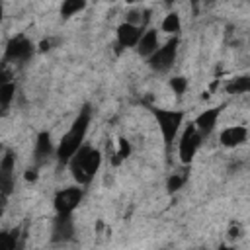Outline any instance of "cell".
I'll return each mask as SVG.
<instances>
[{
  "label": "cell",
  "instance_id": "obj_29",
  "mask_svg": "<svg viewBox=\"0 0 250 250\" xmlns=\"http://www.w3.org/2000/svg\"><path fill=\"white\" fill-rule=\"evenodd\" d=\"M2 150H4V146H2V143H0V152H2Z\"/></svg>",
  "mask_w": 250,
  "mask_h": 250
},
{
  "label": "cell",
  "instance_id": "obj_14",
  "mask_svg": "<svg viewBox=\"0 0 250 250\" xmlns=\"http://www.w3.org/2000/svg\"><path fill=\"white\" fill-rule=\"evenodd\" d=\"M248 90H250V78H248L246 74L236 76V78H232V80L227 84V92H229V94H244V92H248Z\"/></svg>",
  "mask_w": 250,
  "mask_h": 250
},
{
  "label": "cell",
  "instance_id": "obj_21",
  "mask_svg": "<svg viewBox=\"0 0 250 250\" xmlns=\"http://www.w3.org/2000/svg\"><path fill=\"white\" fill-rule=\"evenodd\" d=\"M170 86H172V90H174L178 96H182V94L188 90V78H184V76H174V78H170Z\"/></svg>",
  "mask_w": 250,
  "mask_h": 250
},
{
  "label": "cell",
  "instance_id": "obj_3",
  "mask_svg": "<svg viewBox=\"0 0 250 250\" xmlns=\"http://www.w3.org/2000/svg\"><path fill=\"white\" fill-rule=\"evenodd\" d=\"M156 121H158V127H160V133H162V139L166 145H170L176 135H178V129L184 121V111H178V109H152Z\"/></svg>",
  "mask_w": 250,
  "mask_h": 250
},
{
  "label": "cell",
  "instance_id": "obj_1",
  "mask_svg": "<svg viewBox=\"0 0 250 250\" xmlns=\"http://www.w3.org/2000/svg\"><path fill=\"white\" fill-rule=\"evenodd\" d=\"M88 125H90V109L84 107L78 113V117L72 121L70 129L62 135V139H61V143H59V146L55 150L61 164H68V160L74 156V152L82 146L84 137L88 133Z\"/></svg>",
  "mask_w": 250,
  "mask_h": 250
},
{
  "label": "cell",
  "instance_id": "obj_28",
  "mask_svg": "<svg viewBox=\"0 0 250 250\" xmlns=\"http://www.w3.org/2000/svg\"><path fill=\"white\" fill-rule=\"evenodd\" d=\"M219 250H232V248H229V246H221Z\"/></svg>",
  "mask_w": 250,
  "mask_h": 250
},
{
  "label": "cell",
  "instance_id": "obj_24",
  "mask_svg": "<svg viewBox=\"0 0 250 250\" xmlns=\"http://www.w3.org/2000/svg\"><path fill=\"white\" fill-rule=\"evenodd\" d=\"M37 176H39V174H37V168H27V170H25V180H27V182H35Z\"/></svg>",
  "mask_w": 250,
  "mask_h": 250
},
{
  "label": "cell",
  "instance_id": "obj_30",
  "mask_svg": "<svg viewBox=\"0 0 250 250\" xmlns=\"http://www.w3.org/2000/svg\"><path fill=\"white\" fill-rule=\"evenodd\" d=\"M16 250H20V248H16Z\"/></svg>",
  "mask_w": 250,
  "mask_h": 250
},
{
  "label": "cell",
  "instance_id": "obj_4",
  "mask_svg": "<svg viewBox=\"0 0 250 250\" xmlns=\"http://www.w3.org/2000/svg\"><path fill=\"white\" fill-rule=\"evenodd\" d=\"M176 53H178V37H172L162 47H158L152 57H148L150 68L156 72H168L176 61Z\"/></svg>",
  "mask_w": 250,
  "mask_h": 250
},
{
  "label": "cell",
  "instance_id": "obj_22",
  "mask_svg": "<svg viewBox=\"0 0 250 250\" xmlns=\"http://www.w3.org/2000/svg\"><path fill=\"white\" fill-rule=\"evenodd\" d=\"M184 182H186V176H178V174L170 176V178H168V184H166L168 193H176V191L184 186Z\"/></svg>",
  "mask_w": 250,
  "mask_h": 250
},
{
  "label": "cell",
  "instance_id": "obj_23",
  "mask_svg": "<svg viewBox=\"0 0 250 250\" xmlns=\"http://www.w3.org/2000/svg\"><path fill=\"white\" fill-rule=\"evenodd\" d=\"M12 82V72L8 68H0V86Z\"/></svg>",
  "mask_w": 250,
  "mask_h": 250
},
{
  "label": "cell",
  "instance_id": "obj_2",
  "mask_svg": "<svg viewBox=\"0 0 250 250\" xmlns=\"http://www.w3.org/2000/svg\"><path fill=\"white\" fill-rule=\"evenodd\" d=\"M68 166H70L72 178L78 184H88L102 166V152L94 146H88V145L84 146L82 145L74 152V156L68 160Z\"/></svg>",
  "mask_w": 250,
  "mask_h": 250
},
{
  "label": "cell",
  "instance_id": "obj_12",
  "mask_svg": "<svg viewBox=\"0 0 250 250\" xmlns=\"http://www.w3.org/2000/svg\"><path fill=\"white\" fill-rule=\"evenodd\" d=\"M156 49H158V33H156V29H146L137 43V51L141 57L148 59L156 53Z\"/></svg>",
  "mask_w": 250,
  "mask_h": 250
},
{
  "label": "cell",
  "instance_id": "obj_10",
  "mask_svg": "<svg viewBox=\"0 0 250 250\" xmlns=\"http://www.w3.org/2000/svg\"><path fill=\"white\" fill-rule=\"evenodd\" d=\"M143 33L145 31H143L141 25H137L133 21H125V23H121L117 27V45L125 47V49L127 47H137V43H139Z\"/></svg>",
  "mask_w": 250,
  "mask_h": 250
},
{
  "label": "cell",
  "instance_id": "obj_27",
  "mask_svg": "<svg viewBox=\"0 0 250 250\" xmlns=\"http://www.w3.org/2000/svg\"><path fill=\"white\" fill-rule=\"evenodd\" d=\"M2 18H4V6L0 4V21H2Z\"/></svg>",
  "mask_w": 250,
  "mask_h": 250
},
{
  "label": "cell",
  "instance_id": "obj_7",
  "mask_svg": "<svg viewBox=\"0 0 250 250\" xmlns=\"http://www.w3.org/2000/svg\"><path fill=\"white\" fill-rule=\"evenodd\" d=\"M33 55V43L25 35H16L6 43L4 59L10 62H23Z\"/></svg>",
  "mask_w": 250,
  "mask_h": 250
},
{
  "label": "cell",
  "instance_id": "obj_16",
  "mask_svg": "<svg viewBox=\"0 0 250 250\" xmlns=\"http://www.w3.org/2000/svg\"><path fill=\"white\" fill-rule=\"evenodd\" d=\"M84 8H86V2H84V0H66V2H62V6H61V16H62V18H70V16L82 12Z\"/></svg>",
  "mask_w": 250,
  "mask_h": 250
},
{
  "label": "cell",
  "instance_id": "obj_18",
  "mask_svg": "<svg viewBox=\"0 0 250 250\" xmlns=\"http://www.w3.org/2000/svg\"><path fill=\"white\" fill-rule=\"evenodd\" d=\"M14 94H16L14 82H8V84H2V86H0V109H6V107L12 104Z\"/></svg>",
  "mask_w": 250,
  "mask_h": 250
},
{
  "label": "cell",
  "instance_id": "obj_11",
  "mask_svg": "<svg viewBox=\"0 0 250 250\" xmlns=\"http://www.w3.org/2000/svg\"><path fill=\"white\" fill-rule=\"evenodd\" d=\"M248 137V129L242 127V125H234V127H227L221 131V145L223 146H229V148H234V146H240Z\"/></svg>",
  "mask_w": 250,
  "mask_h": 250
},
{
  "label": "cell",
  "instance_id": "obj_20",
  "mask_svg": "<svg viewBox=\"0 0 250 250\" xmlns=\"http://www.w3.org/2000/svg\"><path fill=\"white\" fill-rule=\"evenodd\" d=\"M14 168H16V156L8 150L0 160V174L2 176H14Z\"/></svg>",
  "mask_w": 250,
  "mask_h": 250
},
{
  "label": "cell",
  "instance_id": "obj_6",
  "mask_svg": "<svg viewBox=\"0 0 250 250\" xmlns=\"http://www.w3.org/2000/svg\"><path fill=\"white\" fill-rule=\"evenodd\" d=\"M82 201V189L80 188H62L61 191H57L55 195V211L57 215H72L74 209L80 205Z\"/></svg>",
  "mask_w": 250,
  "mask_h": 250
},
{
  "label": "cell",
  "instance_id": "obj_17",
  "mask_svg": "<svg viewBox=\"0 0 250 250\" xmlns=\"http://www.w3.org/2000/svg\"><path fill=\"white\" fill-rule=\"evenodd\" d=\"M18 230H0V250H16Z\"/></svg>",
  "mask_w": 250,
  "mask_h": 250
},
{
  "label": "cell",
  "instance_id": "obj_25",
  "mask_svg": "<svg viewBox=\"0 0 250 250\" xmlns=\"http://www.w3.org/2000/svg\"><path fill=\"white\" fill-rule=\"evenodd\" d=\"M49 45H51V41H49V39L41 41V45H39V51H47V49H49Z\"/></svg>",
  "mask_w": 250,
  "mask_h": 250
},
{
  "label": "cell",
  "instance_id": "obj_8",
  "mask_svg": "<svg viewBox=\"0 0 250 250\" xmlns=\"http://www.w3.org/2000/svg\"><path fill=\"white\" fill-rule=\"evenodd\" d=\"M74 236V221L72 215H57L51 230V240L53 242H68Z\"/></svg>",
  "mask_w": 250,
  "mask_h": 250
},
{
  "label": "cell",
  "instance_id": "obj_15",
  "mask_svg": "<svg viewBox=\"0 0 250 250\" xmlns=\"http://www.w3.org/2000/svg\"><path fill=\"white\" fill-rule=\"evenodd\" d=\"M180 27H182V21H180L178 12H170V14L164 16V20H162V31H166L170 35H176L180 31Z\"/></svg>",
  "mask_w": 250,
  "mask_h": 250
},
{
  "label": "cell",
  "instance_id": "obj_19",
  "mask_svg": "<svg viewBox=\"0 0 250 250\" xmlns=\"http://www.w3.org/2000/svg\"><path fill=\"white\" fill-rule=\"evenodd\" d=\"M129 154H131V143H129L125 137H121V139L117 141V150H115V158H113V164L117 166L119 162H123L125 158H129Z\"/></svg>",
  "mask_w": 250,
  "mask_h": 250
},
{
  "label": "cell",
  "instance_id": "obj_13",
  "mask_svg": "<svg viewBox=\"0 0 250 250\" xmlns=\"http://www.w3.org/2000/svg\"><path fill=\"white\" fill-rule=\"evenodd\" d=\"M53 152H55V146H53L51 135L47 131H41L37 135V141H35V160L41 162V160L49 158Z\"/></svg>",
  "mask_w": 250,
  "mask_h": 250
},
{
  "label": "cell",
  "instance_id": "obj_26",
  "mask_svg": "<svg viewBox=\"0 0 250 250\" xmlns=\"http://www.w3.org/2000/svg\"><path fill=\"white\" fill-rule=\"evenodd\" d=\"M4 201H6V195H2V193H0V207L4 205Z\"/></svg>",
  "mask_w": 250,
  "mask_h": 250
},
{
  "label": "cell",
  "instance_id": "obj_9",
  "mask_svg": "<svg viewBox=\"0 0 250 250\" xmlns=\"http://www.w3.org/2000/svg\"><path fill=\"white\" fill-rule=\"evenodd\" d=\"M223 107H225V105H219V107H209V109H203V111L197 115V119L193 121V127H195V131L201 135V139H203L205 135H209V133L215 129L217 119H219V115H221Z\"/></svg>",
  "mask_w": 250,
  "mask_h": 250
},
{
  "label": "cell",
  "instance_id": "obj_5",
  "mask_svg": "<svg viewBox=\"0 0 250 250\" xmlns=\"http://www.w3.org/2000/svg\"><path fill=\"white\" fill-rule=\"evenodd\" d=\"M199 145H201V135L195 131L193 123H189V125L186 127L182 139H180V145H178L180 162H182V164H189V162L193 160V156H195Z\"/></svg>",
  "mask_w": 250,
  "mask_h": 250
}]
</instances>
